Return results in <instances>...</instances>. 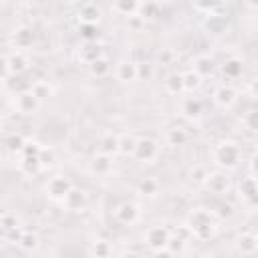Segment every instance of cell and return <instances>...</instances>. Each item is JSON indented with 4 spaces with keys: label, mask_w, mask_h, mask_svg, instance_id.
I'll return each mask as SVG.
<instances>
[{
    "label": "cell",
    "mask_w": 258,
    "mask_h": 258,
    "mask_svg": "<svg viewBox=\"0 0 258 258\" xmlns=\"http://www.w3.org/2000/svg\"><path fill=\"white\" fill-rule=\"evenodd\" d=\"M14 105H16V109H18L20 113L28 115V113L36 111V107H38V97L34 95V91H26V93H20V95H16V101H14Z\"/></svg>",
    "instance_id": "1"
},
{
    "label": "cell",
    "mask_w": 258,
    "mask_h": 258,
    "mask_svg": "<svg viewBox=\"0 0 258 258\" xmlns=\"http://www.w3.org/2000/svg\"><path fill=\"white\" fill-rule=\"evenodd\" d=\"M4 62H6V75H10V73L16 75V73H20L22 69H26V58H24V54H22L20 50H14V52L6 54Z\"/></svg>",
    "instance_id": "2"
},
{
    "label": "cell",
    "mask_w": 258,
    "mask_h": 258,
    "mask_svg": "<svg viewBox=\"0 0 258 258\" xmlns=\"http://www.w3.org/2000/svg\"><path fill=\"white\" fill-rule=\"evenodd\" d=\"M48 194L52 196V198H67V194L71 191V187H69V181L64 179V177H54V179H50V183H48Z\"/></svg>",
    "instance_id": "3"
},
{
    "label": "cell",
    "mask_w": 258,
    "mask_h": 258,
    "mask_svg": "<svg viewBox=\"0 0 258 258\" xmlns=\"http://www.w3.org/2000/svg\"><path fill=\"white\" fill-rule=\"evenodd\" d=\"M12 40H14L16 48H26L32 42V30L26 28V26H20V28H16L12 32Z\"/></svg>",
    "instance_id": "4"
},
{
    "label": "cell",
    "mask_w": 258,
    "mask_h": 258,
    "mask_svg": "<svg viewBox=\"0 0 258 258\" xmlns=\"http://www.w3.org/2000/svg\"><path fill=\"white\" fill-rule=\"evenodd\" d=\"M135 151H137V155H139V157L149 159V157H153V155H155L157 147H155V143H153V141H149V139H141V141H137Z\"/></svg>",
    "instance_id": "5"
},
{
    "label": "cell",
    "mask_w": 258,
    "mask_h": 258,
    "mask_svg": "<svg viewBox=\"0 0 258 258\" xmlns=\"http://www.w3.org/2000/svg\"><path fill=\"white\" fill-rule=\"evenodd\" d=\"M81 16H83V20H85L87 24H93V22L99 18V8H97V4H85V6H81Z\"/></svg>",
    "instance_id": "6"
},
{
    "label": "cell",
    "mask_w": 258,
    "mask_h": 258,
    "mask_svg": "<svg viewBox=\"0 0 258 258\" xmlns=\"http://www.w3.org/2000/svg\"><path fill=\"white\" fill-rule=\"evenodd\" d=\"M121 214H125V218H123V222H135V218H137V208L133 206V204H123L121 208H119V212H117V216H121Z\"/></svg>",
    "instance_id": "7"
},
{
    "label": "cell",
    "mask_w": 258,
    "mask_h": 258,
    "mask_svg": "<svg viewBox=\"0 0 258 258\" xmlns=\"http://www.w3.org/2000/svg\"><path fill=\"white\" fill-rule=\"evenodd\" d=\"M119 77L121 79H133L135 77V64H131V62H121L119 64Z\"/></svg>",
    "instance_id": "8"
},
{
    "label": "cell",
    "mask_w": 258,
    "mask_h": 258,
    "mask_svg": "<svg viewBox=\"0 0 258 258\" xmlns=\"http://www.w3.org/2000/svg\"><path fill=\"white\" fill-rule=\"evenodd\" d=\"M18 244H20L24 250H34V248H36V244H38V240H36V236H34V234H24V236L18 240Z\"/></svg>",
    "instance_id": "9"
},
{
    "label": "cell",
    "mask_w": 258,
    "mask_h": 258,
    "mask_svg": "<svg viewBox=\"0 0 258 258\" xmlns=\"http://www.w3.org/2000/svg\"><path fill=\"white\" fill-rule=\"evenodd\" d=\"M218 101H220V103L230 105V103L234 101V91H232V89H226V87H224V89H220V91H218Z\"/></svg>",
    "instance_id": "10"
},
{
    "label": "cell",
    "mask_w": 258,
    "mask_h": 258,
    "mask_svg": "<svg viewBox=\"0 0 258 258\" xmlns=\"http://www.w3.org/2000/svg\"><path fill=\"white\" fill-rule=\"evenodd\" d=\"M123 258H137V256H135V254H125Z\"/></svg>",
    "instance_id": "11"
}]
</instances>
